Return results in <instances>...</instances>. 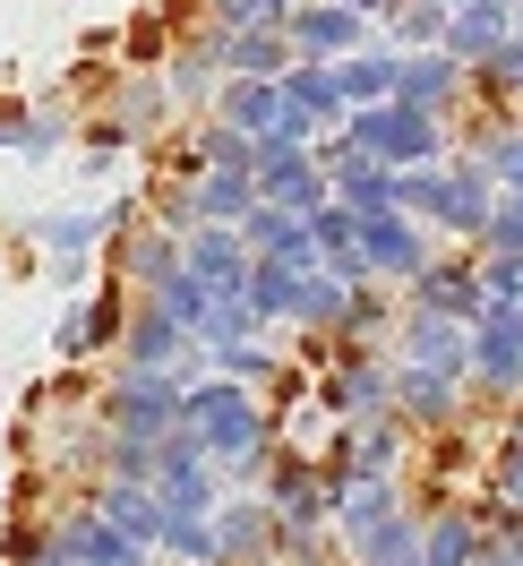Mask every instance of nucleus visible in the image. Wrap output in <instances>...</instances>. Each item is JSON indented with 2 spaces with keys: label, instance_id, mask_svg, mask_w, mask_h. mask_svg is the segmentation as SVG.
Here are the masks:
<instances>
[{
  "label": "nucleus",
  "instance_id": "aec40b11",
  "mask_svg": "<svg viewBox=\"0 0 523 566\" xmlns=\"http://www.w3.org/2000/svg\"><path fill=\"white\" fill-rule=\"evenodd\" d=\"M420 310H429V318H454V326H472L489 310L481 301V275H472V266H438V258H429V266H420Z\"/></svg>",
  "mask_w": 523,
  "mask_h": 566
},
{
  "label": "nucleus",
  "instance_id": "0eeeda50",
  "mask_svg": "<svg viewBox=\"0 0 523 566\" xmlns=\"http://www.w3.org/2000/svg\"><path fill=\"white\" fill-rule=\"evenodd\" d=\"M180 412V387L172 378H146V369H121L104 387V429L112 438H164Z\"/></svg>",
  "mask_w": 523,
  "mask_h": 566
},
{
  "label": "nucleus",
  "instance_id": "a878e982",
  "mask_svg": "<svg viewBox=\"0 0 523 566\" xmlns=\"http://www.w3.org/2000/svg\"><path fill=\"white\" fill-rule=\"evenodd\" d=\"M481 541L489 532L472 524V515H438V524H420V566H472Z\"/></svg>",
  "mask_w": 523,
  "mask_h": 566
},
{
  "label": "nucleus",
  "instance_id": "58836bf2",
  "mask_svg": "<svg viewBox=\"0 0 523 566\" xmlns=\"http://www.w3.org/2000/svg\"><path fill=\"white\" fill-rule=\"evenodd\" d=\"M472 566H515V558H506V549H489V541H481V558H472Z\"/></svg>",
  "mask_w": 523,
  "mask_h": 566
},
{
  "label": "nucleus",
  "instance_id": "2eb2a0df",
  "mask_svg": "<svg viewBox=\"0 0 523 566\" xmlns=\"http://www.w3.org/2000/svg\"><path fill=\"white\" fill-rule=\"evenodd\" d=\"M275 120H283V104H275V86L266 77H223L215 86V129H232V138H275Z\"/></svg>",
  "mask_w": 523,
  "mask_h": 566
},
{
  "label": "nucleus",
  "instance_id": "79ce46f5",
  "mask_svg": "<svg viewBox=\"0 0 523 566\" xmlns=\"http://www.w3.org/2000/svg\"><path fill=\"white\" fill-rule=\"evenodd\" d=\"M207 566H215V558H207Z\"/></svg>",
  "mask_w": 523,
  "mask_h": 566
},
{
  "label": "nucleus",
  "instance_id": "4c0bfd02",
  "mask_svg": "<svg viewBox=\"0 0 523 566\" xmlns=\"http://www.w3.org/2000/svg\"><path fill=\"white\" fill-rule=\"evenodd\" d=\"M27 129H35V112H27V104H0V146L27 155Z\"/></svg>",
  "mask_w": 523,
  "mask_h": 566
},
{
  "label": "nucleus",
  "instance_id": "c85d7f7f",
  "mask_svg": "<svg viewBox=\"0 0 523 566\" xmlns=\"http://www.w3.org/2000/svg\"><path fill=\"white\" fill-rule=\"evenodd\" d=\"M164 104H172V95H164V77L138 70L129 86H121V112H112V129H121V138H138V129H155V120H164Z\"/></svg>",
  "mask_w": 523,
  "mask_h": 566
},
{
  "label": "nucleus",
  "instance_id": "423d86ee",
  "mask_svg": "<svg viewBox=\"0 0 523 566\" xmlns=\"http://www.w3.org/2000/svg\"><path fill=\"white\" fill-rule=\"evenodd\" d=\"M283 43H292V61H310V70H335L344 52H360V43H378V35L352 18L344 0H301V9L283 18Z\"/></svg>",
  "mask_w": 523,
  "mask_h": 566
},
{
  "label": "nucleus",
  "instance_id": "a19ab883",
  "mask_svg": "<svg viewBox=\"0 0 523 566\" xmlns=\"http://www.w3.org/2000/svg\"><path fill=\"white\" fill-rule=\"evenodd\" d=\"M515 35H523V0H515Z\"/></svg>",
  "mask_w": 523,
  "mask_h": 566
},
{
  "label": "nucleus",
  "instance_id": "1a4fd4ad",
  "mask_svg": "<svg viewBox=\"0 0 523 566\" xmlns=\"http://www.w3.org/2000/svg\"><path fill=\"white\" fill-rule=\"evenodd\" d=\"M215 532V566H258L266 549H275V515H266V497H223L207 515Z\"/></svg>",
  "mask_w": 523,
  "mask_h": 566
},
{
  "label": "nucleus",
  "instance_id": "f8f14e48",
  "mask_svg": "<svg viewBox=\"0 0 523 566\" xmlns=\"http://www.w3.org/2000/svg\"><path fill=\"white\" fill-rule=\"evenodd\" d=\"M404 455V421H352L344 455L326 463V490H344V481H386Z\"/></svg>",
  "mask_w": 523,
  "mask_h": 566
},
{
  "label": "nucleus",
  "instance_id": "c9c22d12",
  "mask_svg": "<svg viewBox=\"0 0 523 566\" xmlns=\"http://www.w3.org/2000/svg\"><path fill=\"white\" fill-rule=\"evenodd\" d=\"M258 164V146L232 138V129H207V146H198V172H249Z\"/></svg>",
  "mask_w": 523,
  "mask_h": 566
},
{
  "label": "nucleus",
  "instance_id": "473e14b6",
  "mask_svg": "<svg viewBox=\"0 0 523 566\" xmlns=\"http://www.w3.org/2000/svg\"><path fill=\"white\" fill-rule=\"evenodd\" d=\"M463 77H481V86H498V95L515 104V95H523V35H498V43H489V52H481V61H472Z\"/></svg>",
  "mask_w": 523,
  "mask_h": 566
},
{
  "label": "nucleus",
  "instance_id": "f03ea898",
  "mask_svg": "<svg viewBox=\"0 0 523 566\" xmlns=\"http://www.w3.org/2000/svg\"><path fill=\"white\" fill-rule=\"evenodd\" d=\"M489 207H498V189H489L481 164H420V172H395V214H412V223H447L463 241H481Z\"/></svg>",
  "mask_w": 523,
  "mask_h": 566
},
{
  "label": "nucleus",
  "instance_id": "c756f323",
  "mask_svg": "<svg viewBox=\"0 0 523 566\" xmlns=\"http://www.w3.org/2000/svg\"><path fill=\"white\" fill-rule=\"evenodd\" d=\"M146 310H164V318H172L180 335H207V310H215V292H207V283H189V275H172L164 292H146Z\"/></svg>",
  "mask_w": 523,
  "mask_h": 566
},
{
  "label": "nucleus",
  "instance_id": "393cba45",
  "mask_svg": "<svg viewBox=\"0 0 523 566\" xmlns=\"http://www.w3.org/2000/svg\"><path fill=\"white\" fill-rule=\"evenodd\" d=\"M121 326H129L121 292H104V301H77L70 318H61V353H95V344H112Z\"/></svg>",
  "mask_w": 523,
  "mask_h": 566
},
{
  "label": "nucleus",
  "instance_id": "f704fd0d",
  "mask_svg": "<svg viewBox=\"0 0 523 566\" xmlns=\"http://www.w3.org/2000/svg\"><path fill=\"white\" fill-rule=\"evenodd\" d=\"M472 275H481V301H489V310H523V258H481Z\"/></svg>",
  "mask_w": 523,
  "mask_h": 566
},
{
  "label": "nucleus",
  "instance_id": "2f4dec72",
  "mask_svg": "<svg viewBox=\"0 0 523 566\" xmlns=\"http://www.w3.org/2000/svg\"><path fill=\"white\" fill-rule=\"evenodd\" d=\"M35 232H43V241H52V258H61V266H77L86 249L104 241V214H43Z\"/></svg>",
  "mask_w": 523,
  "mask_h": 566
},
{
  "label": "nucleus",
  "instance_id": "dca6fc26",
  "mask_svg": "<svg viewBox=\"0 0 523 566\" xmlns=\"http://www.w3.org/2000/svg\"><path fill=\"white\" fill-rule=\"evenodd\" d=\"M215 61H223V77H266L275 86L292 70V43H283V27H223Z\"/></svg>",
  "mask_w": 523,
  "mask_h": 566
},
{
  "label": "nucleus",
  "instance_id": "cd10ccee",
  "mask_svg": "<svg viewBox=\"0 0 523 566\" xmlns=\"http://www.w3.org/2000/svg\"><path fill=\"white\" fill-rule=\"evenodd\" d=\"M172 275H180V241L172 232H138V241H129V283H138V292H164Z\"/></svg>",
  "mask_w": 523,
  "mask_h": 566
},
{
  "label": "nucleus",
  "instance_id": "9d476101",
  "mask_svg": "<svg viewBox=\"0 0 523 566\" xmlns=\"http://www.w3.org/2000/svg\"><path fill=\"white\" fill-rule=\"evenodd\" d=\"M180 275L207 283L215 301H223V292H241V283H249V249H241V232H223V223H198V232L180 241Z\"/></svg>",
  "mask_w": 523,
  "mask_h": 566
},
{
  "label": "nucleus",
  "instance_id": "f3484780",
  "mask_svg": "<svg viewBox=\"0 0 523 566\" xmlns=\"http://www.w3.org/2000/svg\"><path fill=\"white\" fill-rule=\"evenodd\" d=\"M180 360H198V335H180L164 310H138V318H129V369H146V378H172Z\"/></svg>",
  "mask_w": 523,
  "mask_h": 566
},
{
  "label": "nucleus",
  "instance_id": "6e6552de",
  "mask_svg": "<svg viewBox=\"0 0 523 566\" xmlns=\"http://www.w3.org/2000/svg\"><path fill=\"white\" fill-rule=\"evenodd\" d=\"M463 86H472V77L454 70L447 52H404V61H395V95H386V104H412V112H429V120H447V112L463 104Z\"/></svg>",
  "mask_w": 523,
  "mask_h": 566
},
{
  "label": "nucleus",
  "instance_id": "4be33fe9",
  "mask_svg": "<svg viewBox=\"0 0 523 566\" xmlns=\"http://www.w3.org/2000/svg\"><path fill=\"white\" fill-rule=\"evenodd\" d=\"M249 207H258V180L249 172H189V214H198V223H223V232H232Z\"/></svg>",
  "mask_w": 523,
  "mask_h": 566
},
{
  "label": "nucleus",
  "instance_id": "ea45409f",
  "mask_svg": "<svg viewBox=\"0 0 523 566\" xmlns=\"http://www.w3.org/2000/svg\"><path fill=\"white\" fill-rule=\"evenodd\" d=\"M506 447H515V455H523V403H515V421H506Z\"/></svg>",
  "mask_w": 523,
  "mask_h": 566
},
{
  "label": "nucleus",
  "instance_id": "412c9836",
  "mask_svg": "<svg viewBox=\"0 0 523 566\" xmlns=\"http://www.w3.org/2000/svg\"><path fill=\"white\" fill-rule=\"evenodd\" d=\"M326 403H335L344 421H369V412H386V403H395V378H386L378 360H360V353H352L344 369L326 378Z\"/></svg>",
  "mask_w": 523,
  "mask_h": 566
},
{
  "label": "nucleus",
  "instance_id": "5701e85b",
  "mask_svg": "<svg viewBox=\"0 0 523 566\" xmlns=\"http://www.w3.org/2000/svg\"><path fill=\"white\" fill-rule=\"evenodd\" d=\"M352 558H360V566H420V524L395 506V515H378V524L352 541Z\"/></svg>",
  "mask_w": 523,
  "mask_h": 566
},
{
  "label": "nucleus",
  "instance_id": "e433bc0d",
  "mask_svg": "<svg viewBox=\"0 0 523 566\" xmlns=\"http://www.w3.org/2000/svg\"><path fill=\"white\" fill-rule=\"evenodd\" d=\"M61 138H70V104H43L35 129H27V164H35V155H52Z\"/></svg>",
  "mask_w": 523,
  "mask_h": 566
},
{
  "label": "nucleus",
  "instance_id": "4468645a",
  "mask_svg": "<svg viewBox=\"0 0 523 566\" xmlns=\"http://www.w3.org/2000/svg\"><path fill=\"white\" fill-rule=\"evenodd\" d=\"M395 61H404V52H395V43H360V52H344V61H335V104L344 112H369V104H386V95H395Z\"/></svg>",
  "mask_w": 523,
  "mask_h": 566
},
{
  "label": "nucleus",
  "instance_id": "9b49d317",
  "mask_svg": "<svg viewBox=\"0 0 523 566\" xmlns=\"http://www.w3.org/2000/svg\"><path fill=\"white\" fill-rule=\"evenodd\" d=\"M498 35H515V0H447V35H438V52H447L454 70H472Z\"/></svg>",
  "mask_w": 523,
  "mask_h": 566
},
{
  "label": "nucleus",
  "instance_id": "6ab92c4d",
  "mask_svg": "<svg viewBox=\"0 0 523 566\" xmlns=\"http://www.w3.org/2000/svg\"><path fill=\"white\" fill-rule=\"evenodd\" d=\"M95 524L121 532V541H138V549H155L164 506H155V490H138V481H104V497H95Z\"/></svg>",
  "mask_w": 523,
  "mask_h": 566
},
{
  "label": "nucleus",
  "instance_id": "7ed1b4c3",
  "mask_svg": "<svg viewBox=\"0 0 523 566\" xmlns=\"http://www.w3.org/2000/svg\"><path fill=\"white\" fill-rule=\"evenodd\" d=\"M335 138L352 155H369L378 172H420V164H447V120H429L412 104H369V112H344Z\"/></svg>",
  "mask_w": 523,
  "mask_h": 566
},
{
  "label": "nucleus",
  "instance_id": "a211bd4d",
  "mask_svg": "<svg viewBox=\"0 0 523 566\" xmlns=\"http://www.w3.org/2000/svg\"><path fill=\"white\" fill-rule=\"evenodd\" d=\"M317 266H283V258H249V318H292L301 326V292H310Z\"/></svg>",
  "mask_w": 523,
  "mask_h": 566
},
{
  "label": "nucleus",
  "instance_id": "b1692460",
  "mask_svg": "<svg viewBox=\"0 0 523 566\" xmlns=\"http://www.w3.org/2000/svg\"><path fill=\"white\" fill-rule=\"evenodd\" d=\"M404 369H447V378H463V326L412 310V360H404Z\"/></svg>",
  "mask_w": 523,
  "mask_h": 566
},
{
  "label": "nucleus",
  "instance_id": "ddd939ff",
  "mask_svg": "<svg viewBox=\"0 0 523 566\" xmlns=\"http://www.w3.org/2000/svg\"><path fill=\"white\" fill-rule=\"evenodd\" d=\"M454 403H463V378H447V369H395V403L386 412L412 429H447Z\"/></svg>",
  "mask_w": 523,
  "mask_h": 566
},
{
  "label": "nucleus",
  "instance_id": "7c9ffc66",
  "mask_svg": "<svg viewBox=\"0 0 523 566\" xmlns=\"http://www.w3.org/2000/svg\"><path fill=\"white\" fill-rule=\"evenodd\" d=\"M472 164L489 172V189H498V198H523V129H515V120H506V129L472 155Z\"/></svg>",
  "mask_w": 523,
  "mask_h": 566
},
{
  "label": "nucleus",
  "instance_id": "bb28decb",
  "mask_svg": "<svg viewBox=\"0 0 523 566\" xmlns=\"http://www.w3.org/2000/svg\"><path fill=\"white\" fill-rule=\"evenodd\" d=\"M438 35H447V0H404V9L386 18V43H395V52H438Z\"/></svg>",
  "mask_w": 523,
  "mask_h": 566
},
{
  "label": "nucleus",
  "instance_id": "20e7f679",
  "mask_svg": "<svg viewBox=\"0 0 523 566\" xmlns=\"http://www.w3.org/2000/svg\"><path fill=\"white\" fill-rule=\"evenodd\" d=\"M463 378L489 395H523V310H481L463 326Z\"/></svg>",
  "mask_w": 523,
  "mask_h": 566
},
{
  "label": "nucleus",
  "instance_id": "72a5a7b5",
  "mask_svg": "<svg viewBox=\"0 0 523 566\" xmlns=\"http://www.w3.org/2000/svg\"><path fill=\"white\" fill-rule=\"evenodd\" d=\"M481 258H523V198H498V207H489Z\"/></svg>",
  "mask_w": 523,
  "mask_h": 566
},
{
  "label": "nucleus",
  "instance_id": "39448f33",
  "mask_svg": "<svg viewBox=\"0 0 523 566\" xmlns=\"http://www.w3.org/2000/svg\"><path fill=\"white\" fill-rule=\"evenodd\" d=\"M352 258H360V275H404L412 283L438 249H429V223H412V214H360L352 223Z\"/></svg>",
  "mask_w": 523,
  "mask_h": 566
},
{
  "label": "nucleus",
  "instance_id": "f257e3e1",
  "mask_svg": "<svg viewBox=\"0 0 523 566\" xmlns=\"http://www.w3.org/2000/svg\"><path fill=\"white\" fill-rule=\"evenodd\" d=\"M172 429H189L198 438V455L223 463L232 481H249L258 463H266V421H258V403H249V387H232V378H207V387H180V412Z\"/></svg>",
  "mask_w": 523,
  "mask_h": 566
}]
</instances>
